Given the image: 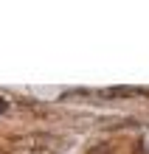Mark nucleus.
Here are the masks:
<instances>
[{
    "label": "nucleus",
    "instance_id": "f257e3e1",
    "mask_svg": "<svg viewBox=\"0 0 149 154\" xmlns=\"http://www.w3.org/2000/svg\"><path fill=\"white\" fill-rule=\"evenodd\" d=\"M87 154H113V149H110L107 143H99V146H93Z\"/></svg>",
    "mask_w": 149,
    "mask_h": 154
},
{
    "label": "nucleus",
    "instance_id": "f03ea898",
    "mask_svg": "<svg viewBox=\"0 0 149 154\" xmlns=\"http://www.w3.org/2000/svg\"><path fill=\"white\" fill-rule=\"evenodd\" d=\"M6 109H8V104H6V101H0V112H6Z\"/></svg>",
    "mask_w": 149,
    "mask_h": 154
}]
</instances>
